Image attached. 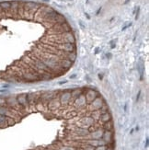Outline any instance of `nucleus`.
<instances>
[{
    "label": "nucleus",
    "mask_w": 149,
    "mask_h": 150,
    "mask_svg": "<svg viewBox=\"0 0 149 150\" xmlns=\"http://www.w3.org/2000/svg\"><path fill=\"white\" fill-rule=\"evenodd\" d=\"M0 7L3 10H8L10 8V2L9 1H3L0 3Z\"/></svg>",
    "instance_id": "obj_14"
},
{
    "label": "nucleus",
    "mask_w": 149,
    "mask_h": 150,
    "mask_svg": "<svg viewBox=\"0 0 149 150\" xmlns=\"http://www.w3.org/2000/svg\"><path fill=\"white\" fill-rule=\"evenodd\" d=\"M60 106H61V102H60V100L58 99H54V98H53L52 100H50L48 101V107L51 110L57 109V108H59Z\"/></svg>",
    "instance_id": "obj_8"
},
{
    "label": "nucleus",
    "mask_w": 149,
    "mask_h": 150,
    "mask_svg": "<svg viewBox=\"0 0 149 150\" xmlns=\"http://www.w3.org/2000/svg\"><path fill=\"white\" fill-rule=\"evenodd\" d=\"M64 58H66L68 60H70L71 62H74L77 59V53L74 52H70V53H64Z\"/></svg>",
    "instance_id": "obj_10"
},
{
    "label": "nucleus",
    "mask_w": 149,
    "mask_h": 150,
    "mask_svg": "<svg viewBox=\"0 0 149 150\" xmlns=\"http://www.w3.org/2000/svg\"><path fill=\"white\" fill-rule=\"evenodd\" d=\"M74 133H76L77 134H78V135H80V136H84V135H87V134H89V131L84 129V128H80V129L74 130Z\"/></svg>",
    "instance_id": "obj_13"
},
{
    "label": "nucleus",
    "mask_w": 149,
    "mask_h": 150,
    "mask_svg": "<svg viewBox=\"0 0 149 150\" xmlns=\"http://www.w3.org/2000/svg\"><path fill=\"white\" fill-rule=\"evenodd\" d=\"M11 112H12V110L8 109L7 107L0 106V115H4V116H11Z\"/></svg>",
    "instance_id": "obj_9"
},
{
    "label": "nucleus",
    "mask_w": 149,
    "mask_h": 150,
    "mask_svg": "<svg viewBox=\"0 0 149 150\" xmlns=\"http://www.w3.org/2000/svg\"><path fill=\"white\" fill-rule=\"evenodd\" d=\"M91 135H92L93 138L99 139V138H100L102 136V133L100 132V130H96V131H94V132L91 134Z\"/></svg>",
    "instance_id": "obj_15"
},
{
    "label": "nucleus",
    "mask_w": 149,
    "mask_h": 150,
    "mask_svg": "<svg viewBox=\"0 0 149 150\" xmlns=\"http://www.w3.org/2000/svg\"><path fill=\"white\" fill-rule=\"evenodd\" d=\"M6 104V100L3 99V98H0V106H4Z\"/></svg>",
    "instance_id": "obj_18"
},
{
    "label": "nucleus",
    "mask_w": 149,
    "mask_h": 150,
    "mask_svg": "<svg viewBox=\"0 0 149 150\" xmlns=\"http://www.w3.org/2000/svg\"><path fill=\"white\" fill-rule=\"evenodd\" d=\"M100 121H102V123H107V121H111V117L110 115L108 113V112H105V113H101L100 115Z\"/></svg>",
    "instance_id": "obj_12"
},
{
    "label": "nucleus",
    "mask_w": 149,
    "mask_h": 150,
    "mask_svg": "<svg viewBox=\"0 0 149 150\" xmlns=\"http://www.w3.org/2000/svg\"><path fill=\"white\" fill-rule=\"evenodd\" d=\"M104 104H105V102L102 100V99H101V98H100V97L96 98V99L90 103L91 107H93V110H95V111L100 110Z\"/></svg>",
    "instance_id": "obj_3"
},
{
    "label": "nucleus",
    "mask_w": 149,
    "mask_h": 150,
    "mask_svg": "<svg viewBox=\"0 0 149 150\" xmlns=\"http://www.w3.org/2000/svg\"><path fill=\"white\" fill-rule=\"evenodd\" d=\"M103 127L106 130L110 131V130H112V128H113V124H112V123H111V121H107V123H104Z\"/></svg>",
    "instance_id": "obj_16"
},
{
    "label": "nucleus",
    "mask_w": 149,
    "mask_h": 150,
    "mask_svg": "<svg viewBox=\"0 0 149 150\" xmlns=\"http://www.w3.org/2000/svg\"><path fill=\"white\" fill-rule=\"evenodd\" d=\"M17 101L18 103V105L23 107V108H26L27 106H29L28 104V101H27V98H26V94H20L17 97Z\"/></svg>",
    "instance_id": "obj_7"
},
{
    "label": "nucleus",
    "mask_w": 149,
    "mask_h": 150,
    "mask_svg": "<svg viewBox=\"0 0 149 150\" xmlns=\"http://www.w3.org/2000/svg\"><path fill=\"white\" fill-rule=\"evenodd\" d=\"M61 104H67L71 100V90H64L59 97Z\"/></svg>",
    "instance_id": "obj_1"
},
{
    "label": "nucleus",
    "mask_w": 149,
    "mask_h": 150,
    "mask_svg": "<svg viewBox=\"0 0 149 150\" xmlns=\"http://www.w3.org/2000/svg\"><path fill=\"white\" fill-rule=\"evenodd\" d=\"M59 65L66 71V70H68L73 65V62H71L70 60H68L66 58H63L59 60Z\"/></svg>",
    "instance_id": "obj_5"
},
{
    "label": "nucleus",
    "mask_w": 149,
    "mask_h": 150,
    "mask_svg": "<svg viewBox=\"0 0 149 150\" xmlns=\"http://www.w3.org/2000/svg\"><path fill=\"white\" fill-rule=\"evenodd\" d=\"M102 136H103V140H104V141L110 142V140L112 139V133H111L110 131L105 130V132H104L103 134H102Z\"/></svg>",
    "instance_id": "obj_11"
},
{
    "label": "nucleus",
    "mask_w": 149,
    "mask_h": 150,
    "mask_svg": "<svg viewBox=\"0 0 149 150\" xmlns=\"http://www.w3.org/2000/svg\"><path fill=\"white\" fill-rule=\"evenodd\" d=\"M85 97H86L87 102L91 103L93 100L96 99V98L100 97V95H99V93H98L97 91H94L92 90H87V91L86 92V94H85Z\"/></svg>",
    "instance_id": "obj_2"
},
{
    "label": "nucleus",
    "mask_w": 149,
    "mask_h": 150,
    "mask_svg": "<svg viewBox=\"0 0 149 150\" xmlns=\"http://www.w3.org/2000/svg\"><path fill=\"white\" fill-rule=\"evenodd\" d=\"M107 149H108V147L106 146H101V147H98L95 150H107Z\"/></svg>",
    "instance_id": "obj_17"
},
{
    "label": "nucleus",
    "mask_w": 149,
    "mask_h": 150,
    "mask_svg": "<svg viewBox=\"0 0 149 150\" xmlns=\"http://www.w3.org/2000/svg\"><path fill=\"white\" fill-rule=\"evenodd\" d=\"M77 49L76 43H63V51L64 53H70V52H74Z\"/></svg>",
    "instance_id": "obj_4"
},
{
    "label": "nucleus",
    "mask_w": 149,
    "mask_h": 150,
    "mask_svg": "<svg viewBox=\"0 0 149 150\" xmlns=\"http://www.w3.org/2000/svg\"><path fill=\"white\" fill-rule=\"evenodd\" d=\"M74 106H76L77 108V107H78V108L84 107V106H85L86 103H87L85 95H84V94L80 95V96H79V97L77 98V99H76V100H74Z\"/></svg>",
    "instance_id": "obj_6"
}]
</instances>
